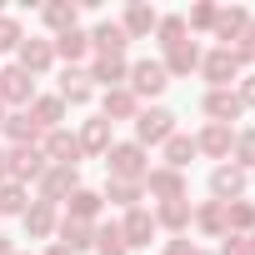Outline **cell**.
Returning a JSON list of instances; mask_svg holds the SVG:
<instances>
[{
    "instance_id": "obj_48",
    "label": "cell",
    "mask_w": 255,
    "mask_h": 255,
    "mask_svg": "<svg viewBox=\"0 0 255 255\" xmlns=\"http://www.w3.org/2000/svg\"><path fill=\"white\" fill-rule=\"evenodd\" d=\"M0 125H5V105H0Z\"/></svg>"
},
{
    "instance_id": "obj_13",
    "label": "cell",
    "mask_w": 255,
    "mask_h": 255,
    "mask_svg": "<svg viewBox=\"0 0 255 255\" xmlns=\"http://www.w3.org/2000/svg\"><path fill=\"white\" fill-rule=\"evenodd\" d=\"M165 85H170V75H165V65H160V60H135V65H130V95H135V100L160 95Z\"/></svg>"
},
{
    "instance_id": "obj_12",
    "label": "cell",
    "mask_w": 255,
    "mask_h": 255,
    "mask_svg": "<svg viewBox=\"0 0 255 255\" xmlns=\"http://www.w3.org/2000/svg\"><path fill=\"white\" fill-rule=\"evenodd\" d=\"M245 25H250V10H245V5H220V10H215V25H210V35L220 40V50H230V45L245 35Z\"/></svg>"
},
{
    "instance_id": "obj_31",
    "label": "cell",
    "mask_w": 255,
    "mask_h": 255,
    "mask_svg": "<svg viewBox=\"0 0 255 255\" xmlns=\"http://www.w3.org/2000/svg\"><path fill=\"white\" fill-rule=\"evenodd\" d=\"M190 225H195L200 235L220 240V235H225V205H220V200H205V205H195V210H190Z\"/></svg>"
},
{
    "instance_id": "obj_22",
    "label": "cell",
    "mask_w": 255,
    "mask_h": 255,
    "mask_svg": "<svg viewBox=\"0 0 255 255\" xmlns=\"http://www.w3.org/2000/svg\"><path fill=\"white\" fill-rule=\"evenodd\" d=\"M40 20H45L50 35H65V30L80 25V5H75V0H45V5H40Z\"/></svg>"
},
{
    "instance_id": "obj_51",
    "label": "cell",
    "mask_w": 255,
    "mask_h": 255,
    "mask_svg": "<svg viewBox=\"0 0 255 255\" xmlns=\"http://www.w3.org/2000/svg\"><path fill=\"white\" fill-rule=\"evenodd\" d=\"M195 255H205V250H195Z\"/></svg>"
},
{
    "instance_id": "obj_5",
    "label": "cell",
    "mask_w": 255,
    "mask_h": 255,
    "mask_svg": "<svg viewBox=\"0 0 255 255\" xmlns=\"http://www.w3.org/2000/svg\"><path fill=\"white\" fill-rule=\"evenodd\" d=\"M5 170H10L15 185L30 190V180L45 175V155H40V145H15V150H5Z\"/></svg>"
},
{
    "instance_id": "obj_27",
    "label": "cell",
    "mask_w": 255,
    "mask_h": 255,
    "mask_svg": "<svg viewBox=\"0 0 255 255\" xmlns=\"http://www.w3.org/2000/svg\"><path fill=\"white\" fill-rule=\"evenodd\" d=\"M150 215H155V230H170V235H185L190 230V200H165Z\"/></svg>"
},
{
    "instance_id": "obj_36",
    "label": "cell",
    "mask_w": 255,
    "mask_h": 255,
    "mask_svg": "<svg viewBox=\"0 0 255 255\" xmlns=\"http://www.w3.org/2000/svg\"><path fill=\"white\" fill-rule=\"evenodd\" d=\"M230 165H240L245 175L255 170V125H245V130H235V145H230Z\"/></svg>"
},
{
    "instance_id": "obj_8",
    "label": "cell",
    "mask_w": 255,
    "mask_h": 255,
    "mask_svg": "<svg viewBox=\"0 0 255 255\" xmlns=\"http://www.w3.org/2000/svg\"><path fill=\"white\" fill-rule=\"evenodd\" d=\"M245 190H250V175L240 170V165H215L210 170V195L220 200V205H230V200H245Z\"/></svg>"
},
{
    "instance_id": "obj_14",
    "label": "cell",
    "mask_w": 255,
    "mask_h": 255,
    "mask_svg": "<svg viewBox=\"0 0 255 255\" xmlns=\"http://www.w3.org/2000/svg\"><path fill=\"white\" fill-rule=\"evenodd\" d=\"M120 235H125V245L130 250H145L160 230H155V215L145 210V205H135V210H125V220H120Z\"/></svg>"
},
{
    "instance_id": "obj_18",
    "label": "cell",
    "mask_w": 255,
    "mask_h": 255,
    "mask_svg": "<svg viewBox=\"0 0 255 255\" xmlns=\"http://www.w3.org/2000/svg\"><path fill=\"white\" fill-rule=\"evenodd\" d=\"M75 145H80V155H100V160H105V150L115 145V140H110V120H100V115L80 120V135H75Z\"/></svg>"
},
{
    "instance_id": "obj_25",
    "label": "cell",
    "mask_w": 255,
    "mask_h": 255,
    "mask_svg": "<svg viewBox=\"0 0 255 255\" xmlns=\"http://www.w3.org/2000/svg\"><path fill=\"white\" fill-rule=\"evenodd\" d=\"M100 210H105V200H100V190H90V185H80V190L65 200V215H70V220H85V225H100Z\"/></svg>"
},
{
    "instance_id": "obj_16",
    "label": "cell",
    "mask_w": 255,
    "mask_h": 255,
    "mask_svg": "<svg viewBox=\"0 0 255 255\" xmlns=\"http://www.w3.org/2000/svg\"><path fill=\"white\" fill-rule=\"evenodd\" d=\"M0 135H5V140H10V150H15V145H40V135H45V130L30 120V110H5V125H0Z\"/></svg>"
},
{
    "instance_id": "obj_44",
    "label": "cell",
    "mask_w": 255,
    "mask_h": 255,
    "mask_svg": "<svg viewBox=\"0 0 255 255\" xmlns=\"http://www.w3.org/2000/svg\"><path fill=\"white\" fill-rule=\"evenodd\" d=\"M45 255H70V250H65L60 240H50V245H45Z\"/></svg>"
},
{
    "instance_id": "obj_39",
    "label": "cell",
    "mask_w": 255,
    "mask_h": 255,
    "mask_svg": "<svg viewBox=\"0 0 255 255\" xmlns=\"http://www.w3.org/2000/svg\"><path fill=\"white\" fill-rule=\"evenodd\" d=\"M20 40H25L20 20H15V15H0V55H15V50H20Z\"/></svg>"
},
{
    "instance_id": "obj_50",
    "label": "cell",
    "mask_w": 255,
    "mask_h": 255,
    "mask_svg": "<svg viewBox=\"0 0 255 255\" xmlns=\"http://www.w3.org/2000/svg\"><path fill=\"white\" fill-rule=\"evenodd\" d=\"M15 255H25V250H15Z\"/></svg>"
},
{
    "instance_id": "obj_28",
    "label": "cell",
    "mask_w": 255,
    "mask_h": 255,
    "mask_svg": "<svg viewBox=\"0 0 255 255\" xmlns=\"http://www.w3.org/2000/svg\"><path fill=\"white\" fill-rule=\"evenodd\" d=\"M55 235H60V245H65L70 255H80V250H90V245H95V225H85V220H70V215H60Z\"/></svg>"
},
{
    "instance_id": "obj_4",
    "label": "cell",
    "mask_w": 255,
    "mask_h": 255,
    "mask_svg": "<svg viewBox=\"0 0 255 255\" xmlns=\"http://www.w3.org/2000/svg\"><path fill=\"white\" fill-rule=\"evenodd\" d=\"M35 100V75H25L20 65H5L0 70V105L5 110H30Z\"/></svg>"
},
{
    "instance_id": "obj_10",
    "label": "cell",
    "mask_w": 255,
    "mask_h": 255,
    "mask_svg": "<svg viewBox=\"0 0 255 255\" xmlns=\"http://www.w3.org/2000/svg\"><path fill=\"white\" fill-rule=\"evenodd\" d=\"M200 75L210 80V90H230V80H240L245 70L235 65V55H230V50H220V45H215L210 55H200Z\"/></svg>"
},
{
    "instance_id": "obj_1",
    "label": "cell",
    "mask_w": 255,
    "mask_h": 255,
    "mask_svg": "<svg viewBox=\"0 0 255 255\" xmlns=\"http://www.w3.org/2000/svg\"><path fill=\"white\" fill-rule=\"evenodd\" d=\"M105 170H110V180H140V185H145V175H150V150H140L135 140H115V145L105 150Z\"/></svg>"
},
{
    "instance_id": "obj_11",
    "label": "cell",
    "mask_w": 255,
    "mask_h": 255,
    "mask_svg": "<svg viewBox=\"0 0 255 255\" xmlns=\"http://www.w3.org/2000/svg\"><path fill=\"white\" fill-rule=\"evenodd\" d=\"M85 75H90V85L115 90V85H125V80H130V60H125V55H90Z\"/></svg>"
},
{
    "instance_id": "obj_38",
    "label": "cell",
    "mask_w": 255,
    "mask_h": 255,
    "mask_svg": "<svg viewBox=\"0 0 255 255\" xmlns=\"http://www.w3.org/2000/svg\"><path fill=\"white\" fill-rule=\"evenodd\" d=\"M155 40L170 50V45H180V40H190V30H185V15H160V25H155Z\"/></svg>"
},
{
    "instance_id": "obj_26",
    "label": "cell",
    "mask_w": 255,
    "mask_h": 255,
    "mask_svg": "<svg viewBox=\"0 0 255 255\" xmlns=\"http://www.w3.org/2000/svg\"><path fill=\"white\" fill-rule=\"evenodd\" d=\"M125 30H120V20H100L95 30H90V50L95 55H125Z\"/></svg>"
},
{
    "instance_id": "obj_19",
    "label": "cell",
    "mask_w": 255,
    "mask_h": 255,
    "mask_svg": "<svg viewBox=\"0 0 255 255\" xmlns=\"http://www.w3.org/2000/svg\"><path fill=\"white\" fill-rule=\"evenodd\" d=\"M230 145H235V130L230 125H205V130L195 135V155H210V160H230Z\"/></svg>"
},
{
    "instance_id": "obj_41",
    "label": "cell",
    "mask_w": 255,
    "mask_h": 255,
    "mask_svg": "<svg viewBox=\"0 0 255 255\" xmlns=\"http://www.w3.org/2000/svg\"><path fill=\"white\" fill-rule=\"evenodd\" d=\"M235 100H240V110H255V75L235 80Z\"/></svg>"
},
{
    "instance_id": "obj_40",
    "label": "cell",
    "mask_w": 255,
    "mask_h": 255,
    "mask_svg": "<svg viewBox=\"0 0 255 255\" xmlns=\"http://www.w3.org/2000/svg\"><path fill=\"white\" fill-rule=\"evenodd\" d=\"M215 0H200V5H190V15H185V30H210L215 25Z\"/></svg>"
},
{
    "instance_id": "obj_37",
    "label": "cell",
    "mask_w": 255,
    "mask_h": 255,
    "mask_svg": "<svg viewBox=\"0 0 255 255\" xmlns=\"http://www.w3.org/2000/svg\"><path fill=\"white\" fill-rule=\"evenodd\" d=\"M25 210H30V190L15 185V180H5V185H0V220H5V215H25Z\"/></svg>"
},
{
    "instance_id": "obj_46",
    "label": "cell",
    "mask_w": 255,
    "mask_h": 255,
    "mask_svg": "<svg viewBox=\"0 0 255 255\" xmlns=\"http://www.w3.org/2000/svg\"><path fill=\"white\" fill-rule=\"evenodd\" d=\"M0 255H15V245H10V240H5V235H0Z\"/></svg>"
},
{
    "instance_id": "obj_23",
    "label": "cell",
    "mask_w": 255,
    "mask_h": 255,
    "mask_svg": "<svg viewBox=\"0 0 255 255\" xmlns=\"http://www.w3.org/2000/svg\"><path fill=\"white\" fill-rule=\"evenodd\" d=\"M200 55H205V50H200L195 40H180V45L165 50L160 65H165V75H195V70H200Z\"/></svg>"
},
{
    "instance_id": "obj_35",
    "label": "cell",
    "mask_w": 255,
    "mask_h": 255,
    "mask_svg": "<svg viewBox=\"0 0 255 255\" xmlns=\"http://www.w3.org/2000/svg\"><path fill=\"white\" fill-rule=\"evenodd\" d=\"M95 255H130V245H125V235H120V220H110V225H95V245H90Z\"/></svg>"
},
{
    "instance_id": "obj_20",
    "label": "cell",
    "mask_w": 255,
    "mask_h": 255,
    "mask_svg": "<svg viewBox=\"0 0 255 255\" xmlns=\"http://www.w3.org/2000/svg\"><path fill=\"white\" fill-rule=\"evenodd\" d=\"M15 65H20L25 75H45V70L55 65V45H50V40H20Z\"/></svg>"
},
{
    "instance_id": "obj_43",
    "label": "cell",
    "mask_w": 255,
    "mask_h": 255,
    "mask_svg": "<svg viewBox=\"0 0 255 255\" xmlns=\"http://www.w3.org/2000/svg\"><path fill=\"white\" fill-rule=\"evenodd\" d=\"M215 255H245V235H220V250Z\"/></svg>"
},
{
    "instance_id": "obj_42",
    "label": "cell",
    "mask_w": 255,
    "mask_h": 255,
    "mask_svg": "<svg viewBox=\"0 0 255 255\" xmlns=\"http://www.w3.org/2000/svg\"><path fill=\"white\" fill-rule=\"evenodd\" d=\"M195 250H200V245H195L190 235H170V240H165V255H195Z\"/></svg>"
},
{
    "instance_id": "obj_9",
    "label": "cell",
    "mask_w": 255,
    "mask_h": 255,
    "mask_svg": "<svg viewBox=\"0 0 255 255\" xmlns=\"http://www.w3.org/2000/svg\"><path fill=\"white\" fill-rule=\"evenodd\" d=\"M155 25H160V10H155V5H145V0H130V5H125V15H120L125 40H150V35H155Z\"/></svg>"
},
{
    "instance_id": "obj_17",
    "label": "cell",
    "mask_w": 255,
    "mask_h": 255,
    "mask_svg": "<svg viewBox=\"0 0 255 255\" xmlns=\"http://www.w3.org/2000/svg\"><path fill=\"white\" fill-rule=\"evenodd\" d=\"M135 115H140V100L130 95V85H115V90L100 95V120L115 125V120H135Z\"/></svg>"
},
{
    "instance_id": "obj_49",
    "label": "cell",
    "mask_w": 255,
    "mask_h": 255,
    "mask_svg": "<svg viewBox=\"0 0 255 255\" xmlns=\"http://www.w3.org/2000/svg\"><path fill=\"white\" fill-rule=\"evenodd\" d=\"M250 185H255V170H250Z\"/></svg>"
},
{
    "instance_id": "obj_30",
    "label": "cell",
    "mask_w": 255,
    "mask_h": 255,
    "mask_svg": "<svg viewBox=\"0 0 255 255\" xmlns=\"http://www.w3.org/2000/svg\"><path fill=\"white\" fill-rule=\"evenodd\" d=\"M50 45H55V60H65V65H80V60L90 55V35H85L80 25H75V30H65V35H55Z\"/></svg>"
},
{
    "instance_id": "obj_29",
    "label": "cell",
    "mask_w": 255,
    "mask_h": 255,
    "mask_svg": "<svg viewBox=\"0 0 255 255\" xmlns=\"http://www.w3.org/2000/svg\"><path fill=\"white\" fill-rule=\"evenodd\" d=\"M100 200H105V205H120V210H135V205L145 200V185H140V180H105Z\"/></svg>"
},
{
    "instance_id": "obj_33",
    "label": "cell",
    "mask_w": 255,
    "mask_h": 255,
    "mask_svg": "<svg viewBox=\"0 0 255 255\" xmlns=\"http://www.w3.org/2000/svg\"><path fill=\"white\" fill-rule=\"evenodd\" d=\"M160 150H165V165L185 175V165L195 160V135H180V130H175V135H170V140H165Z\"/></svg>"
},
{
    "instance_id": "obj_45",
    "label": "cell",
    "mask_w": 255,
    "mask_h": 255,
    "mask_svg": "<svg viewBox=\"0 0 255 255\" xmlns=\"http://www.w3.org/2000/svg\"><path fill=\"white\" fill-rule=\"evenodd\" d=\"M10 180V170H5V150H0V185H5Z\"/></svg>"
},
{
    "instance_id": "obj_32",
    "label": "cell",
    "mask_w": 255,
    "mask_h": 255,
    "mask_svg": "<svg viewBox=\"0 0 255 255\" xmlns=\"http://www.w3.org/2000/svg\"><path fill=\"white\" fill-rule=\"evenodd\" d=\"M30 120L40 125V130H60V120H65V100H60V95H35V100H30Z\"/></svg>"
},
{
    "instance_id": "obj_21",
    "label": "cell",
    "mask_w": 255,
    "mask_h": 255,
    "mask_svg": "<svg viewBox=\"0 0 255 255\" xmlns=\"http://www.w3.org/2000/svg\"><path fill=\"white\" fill-rule=\"evenodd\" d=\"M65 105H90V95H95V85H90V75H85V65H65L60 70V90H55Z\"/></svg>"
},
{
    "instance_id": "obj_47",
    "label": "cell",
    "mask_w": 255,
    "mask_h": 255,
    "mask_svg": "<svg viewBox=\"0 0 255 255\" xmlns=\"http://www.w3.org/2000/svg\"><path fill=\"white\" fill-rule=\"evenodd\" d=\"M245 255H255V230H250V235H245Z\"/></svg>"
},
{
    "instance_id": "obj_15",
    "label": "cell",
    "mask_w": 255,
    "mask_h": 255,
    "mask_svg": "<svg viewBox=\"0 0 255 255\" xmlns=\"http://www.w3.org/2000/svg\"><path fill=\"white\" fill-rule=\"evenodd\" d=\"M25 225V240H50L55 225H60V205H45V200H30V210L20 215Z\"/></svg>"
},
{
    "instance_id": "obj_3",
    "label": "cell",
    "mask_w": 255,
    "mask_h": 255,
    "mask_svg": "<svg viewBox=\"0 0 255 255\" xmlns=\"http://www.w3.org/2000/svg\"><path fill=\"white\" fill-rule=\"evenodd\" d=\"M170 135H175V115H170L165 105H150V110H140V115H135V145H140V150L165 145Z\"/></svg>"
},
{
    "instance_id": "obj_7",
    "label": "cell",
    "mask_w": 255,
    "mask_h": 255,
    "mask_svg": "<svg viewBox=\"0 0 255 255\" xmlns=\"http://www.w3.org/2000/svg\"><path fill=\"white\" fill-rule=\"evenodd\" d=\"M185 190H190V180L180 175V170H170V165H150V175H145V195L150 200H185Z\"/></svg>"
},
{
    "instance_id": "obj_24",
    "label": "cell",
    "mask_w": 255,
    "mask_h": 255,
    "mask_svg": "<svg viewBox=\"0 0 255 255\" xmlns=\"http://www.w3.org/2000/svg\"><path fill=\"white\" fill-rule=\"evenodd\" d=\"M205 115H210V125H230V120H240L245 110H240V100H235V90H205Z\"/></svg>"
},
{
    "instance_id": "obj_6",
    "label": "cell",
    "mask_w": 255,
    "mask_h": 255,
    "mask_svg": "<svg viewBox=\"0 0 255 255\" xmlns=\"http://www.w3.org/2000/svg\"><path fill=\"white\" fill-rule=\"evenodd\" d=\"M40 155H45V165H80L85 155H80V145H75V135L65 130V125H60V130H45L40 135Z\"/></svg>"
},
{
    "instance_id": "obj_34",
    "label": "cell",
    "mask_w": 255,
    "mask_h": 255,
    "mask_svg": "<svg viewBox=\"0 0 255 255\" xmlns=\"http://www.w3.org/2000/svg\"><path fill=\"white\" fill-rule=\"evenodd\" d=\"M255 230V200H230L225 205V235H250Z\"/></svg>"
},
{
    "instance_id": "obj_2",
    "label": "cell",
    "mask_w": 255,
    "mask_h": 255,
    "mask_svg": "<svg viewBox=\"0 0 255 255\" xmlns=\"http://www.w3.org/2000/svg\"><path fill=\"white\" fill-rule=\"evenodd\" d=\"M75 190H80V170H70V165H45V175L35 180V200H45V205H65Z\"/></svg>"
}]
</instances>
